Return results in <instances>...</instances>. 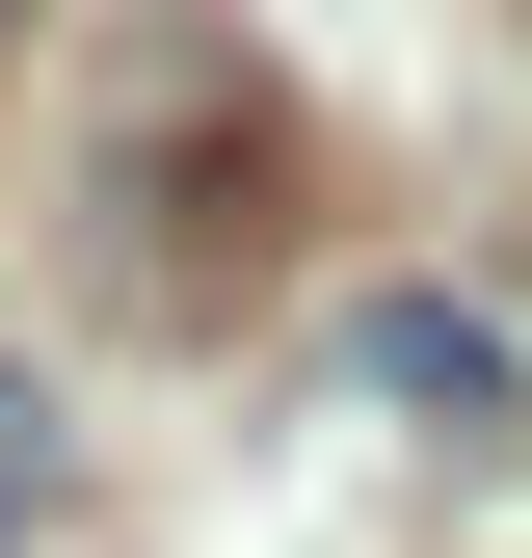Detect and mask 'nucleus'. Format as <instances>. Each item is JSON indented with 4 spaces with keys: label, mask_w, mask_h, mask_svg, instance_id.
<instances>
[{
    "label": "nucleus",
    "mask_w": 532,
    "mask_h": 558,
    "mask_svg": "<svg viewBox=\"0 0 532 558\" xmlns=\"http://www.w3.org/2000/svg\"><path fill=\"white\" fill-rule=\"evenodd\" d=\"M81 186H107V293H133V319H240L266 266L347 214L319 107L266 81L214 0H133V53H107V107H81Z\"/></svg>",
    "instance_id": "nucleus-1"
},
{
    "label": "nucleus",
    "mask_w": 532,
    "mask_h": 558,
    "mask_svg": "<svg viewBox=\"0 0 532 558\" xmlns=\"http://www.w3.org/2000/svg\"><path fill=\"white\" fill-rule=\"evenodd\" d=\"M347 399H373L399 452H506V426H532V373H506L480 293H347Z\"/></svg>",
    "instance_id": "nucleus-2"
},
{
    "label": "nucleus",
    "mask_w": 532,
    "mask_h": 558,
    "mask_svg": "<svg viewBox=\"0 0 532 558\" xmlns=\"http://www.w3.org/2000/svg\"><path fill=\"white\" fill-rule=\"evenodd\" d=\"M27 506H53V426H27V373H0V558H27Z\"/></svg>",
    "instance_id": "nucleus-3"
},
{
    "label": "nucleus",
    "mask_w": 532,
    "mask_h": 558,
    "mask_svg": "<svg viewBox=\"0 0 532 558\" xmlns=\"http://www.w3.org/2000/svg\"><path fill=\"white\" fill-rule=\"evenodd\" d=\"M0 27H27V0H0Z\"/></svg>",
    "instance_id": "nucleus-4"
}]
</instances>
